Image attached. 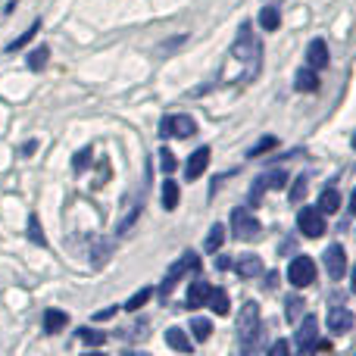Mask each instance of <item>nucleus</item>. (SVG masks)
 I'll return each mask as SVG.
<instances>
[{"instance_id":"obj_30","label":"nucleus","mask_w":356,"mask_h":356,"mask_svg":"<svg viewBox=\"0 0 356 356\" xmlns=\"http://www.w3.org/2000/svg\"><path fill=\"white\" fill-rule=\"evenodd\" d=\"M284 316H288V322H300V316H303L300 297H288V300H284Z\"/></svg>"},{"instance_id":"obj_20","label":"nucleus","mask_w":356,"mask_h":356,"mask_svg":"<svg viewBox=\"0 0 356 356\" xmlns=\"http://www.w3.org/2000/svg\"><path fill=\"white\" fill-rule=\"evenodd\" d=\"M278 25H282V13H278V6H263V10H259V29L278 31Z\"/></svg>"},{"instance_id":"obj_37","label":"nucleus","mask_w":356,"mask_h":356,"mask_svg":"<svg viewBox=\"0 0 356 356\" xmlns=\"http://www.w3.org/2000/svg\"><path fill=\"white\" fill-rule=\"evenodd\" d=\"M275 284H278V272H269V275H266V288H275Z\"/></svg>"},{"instance_id":"obj_26","label":"nucleus","mask_w":356,"mask_h":356,"mask_svg":"<svg viewBox=\"0 0 356 356\" xmlns=\"http://www.w3.org/2000/svg\"><path fill=\"white\" fill-rule=\"evenodd\" d=\"M191 332H194L197 341H209V334H213V322L203 319V316H194V319H191Z\"/></svg>"},{"instance_id":"obj_40","label":"nucleus","mask_w":356,"mask_h":356,"mask_svg":"<svg viewBox=\"0 0 356 356\" xmlns=\"http://www.w3.org/2000/svg\"><path fill=\"white\" fill-rule=\"evenodd\" d=\"M350 209L356 213V188H353V194H350Z\"/></svg>"},{"instance_id":"obj_24","label":"nucleus","mask_w":356,"mask_h":356,"mask_svg":"<svg viewBox=\"0 0 356 356\" xmlns=\"http://www.w3.org/2000/svg\"><path fill=\"white\" fill-rule=\"evenodd\" d=\"M47 56H50V50H47V47H35L29 56H25V66H29L31 72H41V69L47 66Z\"/></svg>"},{"instance_id":"obj_7","label":"nucleus","mask_w":356,"mask_h":356,"mask_svg":"<svg viewBox=\"0 0 356 356\" xmlns=\"http://www.w3.org/2000/svg\"><path fill=\"white\" fill-rule=\"evenodd\" d=\"M322 263H325V272L332 282H341L347 275V250L341 244H328L325 253H322Z\"/></svg>"},{"instance_id":"obj_16","label":"nucleus","mask_w":356,"mask_h":356,"mask_svg":"<svg viewBox=\"0 0 356 356\" xmlns=\"http://www.w3.org/2000/svg\"><path fill=\"white\" fill-rule=\"evenodd\" d=\"M207 307L213 309L216 316H228V309H232V297H228L225 288H213L207 297Z\"/></svg>"},{"instance_id":"obj_27","label":"nucleus","mask_w":356,"mask_h":356,"mask_svg":"<svg viewBox=\"0 0 356 356\" xmlns=\"http://www.w3.org/2000/svg\"><path fill=\"white\" fill-rule=\"evenodd\" d=\"M29 238L35 241L38 247H47V238H44V228H41V219H38V213L29 216Z\"/></svg>"},{"instance_id":"obj_17","label":"nucleus","mask_w":356,"mask_h":356,"mask_svg":"<svg viewBox=\"0 0 356 356\" xmlns=\"http://www.w3.org/2000/svg\"><path fill=\"white\" fill-rule=\"evenodd\" d=\"M178 203H181V188H178V181L166 178V181H163V209L172 213V209H178Z\"/></svg>"},{"instance_id":"obj_22","label":"nucleus","mask_w":356,"mask_h":356,"mask_svg":"<svg viewBox=\"0 0 356 356\" xmlns=\"http://www.w3.org/2000/svg\"><path fill=\"white\" fill-rule=\"evenodd\" d=\"M166 344L172 347V350H181V353H191V347H194L181 328H169V332H166Z\"/></svg>"},{"instance_id":"obj_41","label":"nucleus","mask_w":356,"mask_h":356,"mask_svg":"<svg viewBox=\"0 0 356 356\" xmlns=\"http://www.w3.org/2000/svg\"><path fill=\"white\" fill-rule=\"evenodd\" d=\"M350 291L356 294V269H353V282H350Z\"/></svg>"},{"instance_id":"obj_29","label":"nucleus","mask_w":356,"mask_h":356,"mask_svg":"<svg viewBox=\"0 0 356 356\" xmlns=\"http://www.w3.org/2000/svg\"><path fill=\"white\" fill-rule=\"evenodd\" d=\"M150 297H154V288H141L135 297H129V303H125V309H129V313H138V309H141L144 303L150 300Z\"/></svg>"},{"instance_id":"obj_5","label":"nucleus","mask_w":356,"mask_h":356,"mask_svg":"<svg viewBox=\"0 0 356 356\" xmlns=\"http://www.w3.org/2000/svg\"><path fill=\"white\" fill-rule=\"evenodd\" d=\"M194 131H197V122H194V116H188V113H169V116H163V122H160L163 138H191Z\"/></svg>"},{"instance_id":"obj_12","label":"nucleus","mask_w":356,"mask_h":356,"mask_svg":"<svg viewBox=\"0 0 356 356\" xmlns=\"http://www.w3.org/2000/svg\"><path fill=\"white\" fill-rule=\"evenodd\" d=\"M209 284L203 282L200 275L194 278V282H191V288H188V297H184V307L188 309H197V307H207V297H209Z\"/></svg>"},{"instance_id":"obj_8","label":"nucleus","mask_w":356,"mask_h":356,"mask_svg":"<svg viewBox=\"0 0 356 356\" xmlns=\"http://www.w3.org/2000/svg\"><path fill=\"white\" fill-rule=\"evenodd\" d=\"M297 228H300L307 238H319L325 232V213L319 207H303L297 213Z\"/></svg>"},{"instance_id":"obj_3","label":"nucleus","mask_w":356,"mask_h":356,"mask_svg":"<svg viewBox=\"0 0 356 356\" xmlns=\"http://www.w3.org/2000/svg\"><path fill=\"white\" fill-rule=\"evenodd\" d=\"M188 272H194V275H197V272H200V257H197L194 250H188V253H184L181 259H178V263H172V266H169L166 278H163V288H160V294L166 297L169 291L175 288V282H181V278L188 275Z\"/></svg>"},{"instance_id":"obj_13","label":"nucleus","mask_w":356,"mask_h":356,"mask_svg":"<svg viewBox=\"0 0 356 356\" xmlns=\"http://www.w3.org/2000/svg\"><path fill=\"white\" fill-rule=\"evenodd\" d=\"M328 60H332V56H328V44L322 41V38L309 41V47H307V66H313L316 72H319V69L328 66Z\"/></svg>"},{"instance_id":"obj_2","label":"nucleus","mask_w":356,"mask_h":356,"mask_svg":"<svg viewBox=\"0 0 356 356\" xmlns=\"http://www.w3.org/2000/svg\"><path fill=\"white\" fill-rule=\"evenodd\" d=\"M259 328H263V316H259L257 303H244L238 313V341H241V350H253L259 338Z\"/></svg>"},{"instance_id":"obj_33","label":"nucleus","mask_w":356,"mask_h":356,"mask_svg":"<svg viewBox=\"0 0 356 356\" xmlns=\"http://www.w3.org/2000/svg\"><path fill=\"white\" fill-rule=\"evenodd\" d=\"M88 166H91V147L79 150V154L72 156V169H75V172H85Z\"/></svg>"},{"instance_id":"obj_6","label":"nucleus","mask_w":356,"mask_h":356,"mask_svg":"<svg viewBox=\"0 0 356 356\" xmlns=\"http://www.w3.org/2000/svg\"><path fill=\"white\" fill-rule=\"evenodd\" d=\"M288 282L294 288H309L316 282V263L313 257H294L288 266Z\"/></svg>"},{"instance_id":"obj_21","label":"nucleus","mask_w":356,"mask_h":356,"mask_svg":"<svg viewBox=\"0 0 356 356\" xmlns=\"http://www.w3.org/2000/svg\"><path fill=\"white\" fill-rule=\"evenodd\" d=\"M225 234H228V232H225V225H219V222H216V225L209 228L207 241H203V250H207V253H216L222 244H225Z\"/></svg>"},{"instance_id":"obj_18","label":"nucleus","mask_w":356,"mask_h":356,"mask_svg":"<svg viewBox=\"0 0 356 356\" xmlns=\"http://www.w3.org/2000/svg\"><path fill=\"white\" fill-rule=\"evenodd\" d=\"M66 325H69V313H63V309H47V313H44V332L47 334L63 332Z\"/></svg>"},{"instance_id":"obj_11","label":"nucleus","mask_w":356,"mask_h":356,"mask_svg":"<svg viewBox=\"0 0 356 356\" xmlns=\"http://www.w3.org/2000/svg\"><path fill=\"white\" fill-rule=\"evenodd\" d=\"M353 328V313L347 307H332L328 309V332L334 334H347Z\"/></svg>"},{"instance_id":"obj_35","label":"nucleus","mask_w":356,"mask_h":356,"mask_svg":"<svg viewBox=\"0 0 356 356\" xmlns=\"http://www.w3.org/2000/svg\"><path fill=\"white\" fill-rule=\"evenodd\" d=\"M116 316V307H110V309H100V313H94V319L97 322H106V319H113Z\"/></svg>"},{"instance_id":"obj_15","label":"nucleus","mask_w":356,"mask_h":356,"mask_svg":"<svg viewBox=\"0 0 356 356\" xmlns=\"http://www.w3.org/2000/svg\"><path fill=\"white\" fill-rule=\"evenodd\" d=\"M294 88L300 94H316V91H319V75H316V69L313 66L300 69V72H297V79H294Z\"/></svg>"},{"instance_id":"obj_28","label":"nucleus","mask_w":356,"mask_h":356,"mask_svg":"<svg viewBox=\"0 0 356 356\" xmlns=\"http://www.w3.org/2000/svg\"><path fill=\"white\" fill-rule=\"evenodd\" d=\"M79 338L88 347H104L106 344V332H94V328H79Z\"/></svg>"},{"instance_id":"obj_31","label":"nucleus","mask_w":356,"mask_h":356,"mask_svg":"<svg viewBox=\"0 0 356 356\" xmlns=\"http://www.w3.org/2000/svg\"><path fill=\"white\" fill-rule=\"evenodd\" d=\"M307 191H309V178L307 175L294 178V188H291V203H300L303 197H307Z\"/></svg>"},{"instance_id":"obj_25","label":"nucleus","mask_w":356,"mask_h":356,"mask_svg":"<svg viewBox=\"0 0 356 356\" xmlns=\"http://www.w3.org/2000/svg\"><path fill=\"white\" fill-rule=\"evenodd\" d=\"M275 147H278V138L266 135V138H259V141L253 144L250 150H247V156H250V160H259L263 154H269V150H275Z\"/></svg>"},{"instance_id":"obj_38","label":"nucleus","mask_w":356,"mask_h":356,"mask_svg":"<svg viewBox=\"0 0 356 356\" xmlns=\"http://www.w3.org/2000/svg\"><path fill=\"white\" fill-rule=\"evenodd\" d=\"M35 150H38V141H29V144H25V147H22V156H31V154H35Z\"/></svg>"},{"instance_id":"obj_32","label":"nucleus","mask_w":356,"mask_h":356,"mask_svg":"<svg viewBox=\"0 0 356 356\" xmlns=\"http://www.w3.org/2000/svg\"><path fill=\"white\" fill-rule=\"evenodd\" d=\"M175 166H178L175 154H172L169 147H163V150H160V169H163L166 175H172V172H175Z\"/></svg>"},{"instance_id":"obj_34","label":"nucleus","mask_w":356,"mask_h":356,"mask_svg":"<svg viewBox=\"0 0 356 356\" xmlns=\"http://www.w3.org/2000/svg\"><path fill=\"white\" fill-rule=\"evenodd\" d=\"M266 181H269V191H282L284 184H288V172H266Z\"/></svg>"},{"instance_id":"obj_39","label":"nucleus","mask_w":356,"mask_h":356,"mask_svg":"<svg viewBox=\"0 0 356 356\" xmlns=\"http://www.w3.org/2000/svg\"><path fill=\"white\" fill-rule=\"evenodd\" d=\"M216 266H219V269H232V259H225V257H222V259H216Z\"/></svg>"},{"instance_id":"obj_19","label":"nucleus","mask_w":356,"mask_h":356,"mask_svg":"<svg viewBox=\"0 0 356 356\" xmlns=\"http://www.w3.org/2000/svg\"><path fill=\"white\" fill-rule=\"evenodd\" d=\"M319 209H322V213H328V216L338 213V209H341V191L338 188H325V191H322V194H319Z\"/></svg>"},{"instance_id":"obj_42","label":"nucleus","mask_w":356,"mask_h":356,"mask_svg":"<svg viewBox=\"0 0 356 356\" xmlns=\"http://www.w3.org/2000/svg\"><path fill=\"white\" fill-rule=\"evenodd\" d=\"M350 144H353V150H356V131H353V135H350Z\"/></svg>"},{"instance_id":"obj_36","label":"nucleus","mask_w":356,"mask_h":356,"mask_svg":"<svg viewBox=\"0 0 356 356\" xmlns=\"http://www.w3.org/2000/svg\"><path fill=\"white\" fill-rule=\"evenodd\" d=\"M291 350V344H288V341H275V344H272V353H288Z\"/></svg>"},{"instance_id":"obj_4","label":"nucleus","mask_w":356,"mask_h":356,"mask_svg":"<svg viewBox=\"0 0 356 356\" xmlns=\"http://www.w3.org/2000/svg\"><path fill=\"white\" fill-rule=\"evenodd\" d=\"M263 232V225H259V219L250 213L247 207H234L232 209V234L238 241H253L257 234Z\"/></svg>"},{"instance_id":"obj_9","label":"nucleus","mask_w":356,"mask_h":356,"mask_svg":"<svg viewBox=\"0 0 356 356\" xmlns=\"http://www.w3.org/2000/svg\"><path fill=\"white\" fill-rule=\"evenodd\" d=\"M209 156H213V150H209L207 144H203V147H197L194 154L188 156V166H184V178H188V181H197V178L207 172Z\"/></svg>"},{"instance_id":"obj_10","label":"nucleus","mask_w":356,"mask_h":356,"mask_svg":"<svg viewBox=\"0 0 356 356\" xmlns=\"http://www.w3.org/2000/svg\"><path fill=\"white\" fill-rule=\"evenodd\" d=\"M316 334H319V319L316 316H303V322H300V332H297V350H303V353H309V347H313V341H316Z\"/></svg>"},{"instance_id":"obj_14","label":"nucleus","mask_w":356,"mask_h":356,"mask_svg":"<svg viewBox=\"0 0 356 356\" xmlns=\"http://www.w3.org/2000/svg\"><path fill=\"white\" fill-rule=\"evenodd\" d=\"M234 269H238L241 278H259L266 272V266H263V259H259L257 253H244V257L234 263Z\"/></svg>"},{"instance_id":"obj_23","label":"nucleus","mask_w":356,"mask_h":356,"mask_svg":"<svg viewBox=\"0 0 356 356\" xmlns=\"http://www.w3.org/2000/svg\"><path fill=\"white\" fill-rule=\"evenodd\" d=\"M38 31H41V19H35V22H31V25H29V31H22V35H19V38H16V41H10V44H6V54H13V50H22V47H25V44H29V41H31V38H35V35H38Z\"/></svg>"},{"instance_id":"obj_1","label":"nucleus","mask_w":356,"mask_h":356,"mask_svg":"<svg viewBox=\"0 0 356 356\" xmlns=\"http://www.w3.org/2000/svg\"><path fill=\"white\" fill-rule=\"evenodd\" d=\"M263 63V44L250 31V25H241L238 38H234L232 50L225 54V63L219 69V85H238V81H250L259 72Z\"/></svg>"}]
</instances>
